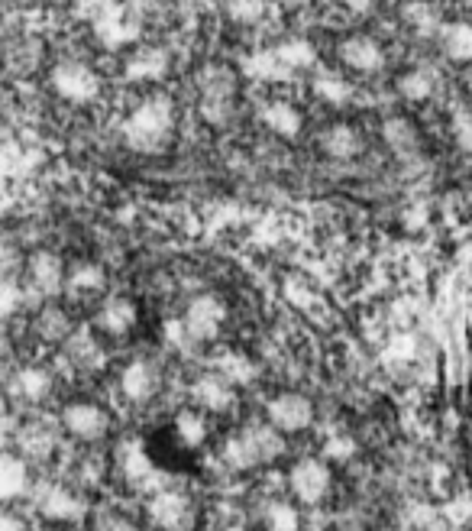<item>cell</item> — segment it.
Here are the masks:
<instances>
[{
    "label": "cell",
    "mask_w": 472,
    "mask_h": 531,
    "mask_svg": "<svg viewBox=\"0 0 472 531\" xmlns=\"http://www.w3.org/2000/svg\"><path fill=\"white\" fill-rule=\"evenodd\" d=\"M175 133V104L165 94H152L143 104L133 107V114L123 120V143L136 153H162Z\"/></svg>",
    "instance_id": "cell-1"
},
{
    "label": "cell",
    "mask_w": 472,
    "mask_h": 531,
    "mask_svg": "<svg viewBox=\"0 0 472 531\" xmlns=\"http://www.w3.org/2000/svg\"><path fill=\"white\" fill-rule=\"evenodd\" d=\"M198 107L211 127H227L236 114V72L224 62H207L198 72Z\"/></svg>",
    "instance_id": "cell-2"
},
{
    "label": "cell",
    "mask_w": 472,
    "mask_h": 531,
    "mask_svg": "<svg viewBox=\"0 0 472 531\" xmlns=\"http://www.w3.org/2000/svg\"><path fill=\"white\" fill-rule=\"evenodd\" d=\"M52 88L59 98H65L68 104H91L97 94H101V78L91 65L78 62V59H62L52 68Z\"/></svg>",
    "instance_id": "cell-3"
},
{
    "label": "cell",
    "mask_w": 472,
    "mask_h": 531,
    "mask_svg": "<svg viewBox=\"0 0 472 531\" xmlns=\"http://www.w3.org/2000/svg\"><path fill=\"white\" fill-rule=\"evenodd\" d=\"M146 515L159 531H191L194 502L182 489H156L146 502Z\"/></svg>",
    "instance_id": "cell-4"
},
{
    "label": "cell",
    "mask_w": 472,
    "mask_h": 531,
    "mask_svg": "<svg viewBox=\"0 0 472 531\" xmlns=\"http://www.w3.org/2000/svg\"><path fill=\"white\" fill-rule=\"evenodd\" d=\"M288 486L301 502H308V506H321L333 489V473H330V467L324 464V460L301 457L298 464L288 470Z\"/></svg>",
    "instance_id": "cell-5"
},
{
    "label": "cell",
    "mask_w": 472,
    "mask_h": 531,
    "mask_svg": "<svg viewBox=\"0 0 472 531\" xmlns=\"http://www.w3.org/2000/svg\"><path fill=\"white\" fill-rule=\"evenodd\" d=\"M182 321H185V328H188L194 344H207V340H217V334L224 331L227 305L220 302L217 295H198L188 302Z\"/></svg>",
    "instance_id": "cell-6"
},
{
    "label": "cell",
    "mask_w": 472,
    "mask_h": 531,
    "mask_svg": "<svg viewBox=\"0 0 472 531\" xmlns=\"http://www.w3.org/2000/svg\"><path fill=\"white\" fill-rule=\"evenodd\" d=\"M36 509L39 515H43L46 522L52 525H72V522H81L85 519V499H81L78 493H72L68 486H43L39 489V496H36Z\"/></svg>",
    "instance_id": "cell-7"
},
{
    "label": "cell",
    "mask_w": 472,
    "mask_h": 531,
    "mask_svg": "<svg viewBox=\"0 0 472 531\" xmlns=\"http://www.w3.org/2000/svg\"><path fill=\"white\" fill-rule=\"evenodd\" d=\"M266 418H269V425H275L282 434H298L314 425V405L311 399H304L301 392H279V396L266 405Z\"/></svg>",
    "instance_id": "cell-8"
},
{
    "label": "cell",
    "mask_w": 472,
    "mask_h": 531,
    "mask_svg": "<svg viewBox=\"0 0 472 531\" xmlns=\"http://www.w3.org/2000/svg\"><path fill=\"white\" fill-rule=\"evenodd\" d=\"M62 428L78 441H101L110 431V415L97 402H68L62 408Z\"/></svg>",
    "instance_id": "cell-9"
},
{
    "label": "cell",
    "mask_w": 472,
    "mask_h": 531,
    "mask_svg": "<svg viewBox=\"0 0 472 531\" xmlns=\"http://www.w3.org/2000/svg\"><path fill=\"white\" fill-rule=\"evenodd\" d=\"M143 33V23L136 13H127V10H107L101 17L94 20V36L97 43L107 46V49H123L136 43Z\"/></svg>",
    "instance_id": "cell-10"
},
{
    "label": "cell",
    "mask_w": 472,
    "mask_h": 531,
    "mask_svg": "<svg viewBox=\"0 0 472 531\" xmlns=\"http://www.w3.org/2000/svg\"><path fill=\"white\" fill-rule=\"evenodd\" d=\"M340 59L353 72L376 75L385 68V49L379 46V39H372L366 33H353L340 43Z\"/></svg>",
    "instance_id": "cell-11"
},
{
    "label": "cell",
    "mask_w": 472,
    "mask_h": 531,
    "mask_svg": "<svg viewBox=\"0 0 472 531\" xmlns=\"http://www.w3.org/2000/svg\"><path fill=\"white\" fill-rule=\"evenodd\" d=\"M159 386H162V373H159L156 363L133 360V363L123 366V373H120V392H123V399L143 405V402H149L152 396H156Z\"/></svg>",
    "instance_id": "cell-12"
},
{
    "label": "cell",
    "mask_w": 472,
    "mask_h": 531,
    "mask_svg": "<svg viewBox=\"0 0 472 531\" xmlns=\"http://www.w3.org/2000/svg\"><path fill=\"white\" fill-rule=\"evenodd\" d=\"M191 399L198 402V408H204V412L224 415V412H230V408L236 405V386L230 383V379L220 376V373H204V376L194 379Z\"/></svg>",
    "instance_id": "cell-13"
},
{
    "label": "cell",
    "mask_w": 472,
    "mask_h": 531,
    "mask_svg": "<svg viewBox=\"0 0 472 531\" xmlns=\"http://www.w3.org/2000/svg\"><path fill=\"white\" fill-rule=\"evenodd\" d=\"M169 68H172V59L162 46H140L127 59V65H123V75H127V81H133V85H146V81H162L169 75Z\"/></svg>",
    "instance_id": "cell-14"
},
{
    "label": "cell",
    "mask_w": 472,
    "mask_h": 531,
    "mask_svg": "<svg viewBox=\"0 0 472 531\" xmlns=\"http://www.w3.org/2000/svg\"><path fill=\"white\" fill-rule=\"evenodd\" d=\"M30 282L39 295L55 298L62 289H68V269L55 253L39 250L30 256Z\"/></svg>",
    "instance_id": "cell-15"
},
{
    "label": "cell",
    "mask_w": 472,
    "mask_h": 531,
    "mask_svg": "<svg viewBox=\"0 0 472 531\" xmlns=\"http://www.w3.org/2000/svg\"><path fill=\"white\" fill-rule=\"evenodd\" d=\"M243 444L249 447V454H253L256 467L259 464H272V460H279L285 454V434L275 428V425H259V421H253V425H246L240 431Z\"/></svg>",
    "instance_id": "cell-16"
},
{
    "label": "cell",
    "mask_w": 472,
    "mask_h": 531,
    "mask_svg": "<svg viewBox=\"0 0 472 531\" xmlns=\"http://www.w3.org/2000/svg\"><path fill=\"white\" fill-rule=\"evenodd\" d=\"M401 23L424 39H434V36L440 39L443 26H447L434 0H405V4H401Z\"/></svg>",
    "instance_id": "cell-17"
},
{
    "label": "cell",
    "mask_w": 472,
    "mask_h": 531,
    "mask_svg": "<svg viewBox=\"0 0 472 531\" xmlns=\"http://www.w3.org/2000/svg\"><path fill=\"white\" fill-rule=\"evenodd\" d=\"M136 305L130 302V298H123V295H110L107 302L97 308V328H101L104 334L110 337H123V334H130L136 328Z\"/></svg>",
    "instance_id": "cell-18"
},
{
    "label": "cell",
    "mask_w": 472,
    "mask_h": 531,
    "mask_svg": "<svg viewBox=\"0 0 472 531\" xmlns=\"http://www.w3.org/2000/svg\"><path fill=\"white\" fill-rule=\"evenodd\" d=\"M120 470L127 476V483H133L136 489L156 486V476H159L149 454L143 451V444H136V441H127L120 447Z\"/></svg>",
    "instance_id": "cell-19"
},
{
    "label": "cell",
    "mask_w": 472,
    "mask_h": 531,
    "mask_svg": "<svg viewBox=\"0 0 472 531\" xmlns=\"http://www.w3.org/2000/svg\"><path fill=\"white\" fill-rule=\"evenodd\" d=\"M321 149L330 156V159H356L363 153V136H359L356 127L350 124H330L324 133H321Z\"/></svg>",
    "instance_id": "cell-20"
},
{
    "label": "cell",
    "mask_w": 472,
    "mask_h": 531,
    "mask_svg": "<svg viewBox=\"0 0 472 531\" xmlns=\"http://www.w3.org/2000/svg\"><path fill=\"white\" fill-rule=\"evenodd\" d=\"M262 124H266L275 136H282V140H295L304 127V117L295 104L288 101H269L262 107Z\"/></svg>",
    "instance_id": "cell-21"
},
{
    "label": "cell",
    "mask_w": 472,
    "mask_h": 531,
    "mask_svg": "<svg viewBox=\"0 0 472 531\" xmlns=\"http://www.w3.org/2000/svg\"><path fill=\"white\" fill-rule=\"evenodd\" d=\"M13 396L23 402H43L52 392V373L43 366H23V370L13 376Z\"/></svg>",
    "instance_id": "cell-22"
},
{
    "label": "cell",
    "mask_w": 472,
    "mask_h": 531,
    "mask_svg": "<svg viewBox=\"0 0 472 531\" xmlns=\"http://www.w3.org/2000/svg\"><path fill=\"white\" fill-rule=\"evenodd\" d=\"M26 489H30V464L23 457L7 454L0 460V499L13 502L26 496Z\"/></svg>",
    "instance_id": "cell-23"
},
{
    "label": "cell",
    "mask_w": 472,
    "mask_h": 531,
    "mask_svg": "<svg viewBox=\"0 0 472 531\" xmlns=\"http://www.w3.org/2000/svg\"><path fill=\"white\" fill-rule=\"evenodd\" d=\"M382 136H385V143L395 149L398 156H418V149H421V133L418 127L411 124V120L405 117H388L385 120V127H382Z\"/></svg>",
    "instance_id": "cell-24"
},
{
    "label": "cell",
    "mask_w": 472,
    "mask_h": 531,
    "mask_svg": "<svg viewBox=\"0 0 472 531\" xmlns=\"http://www.w3.org/2000/svg\"><path fill=\"white\" fill-rule=\"evenodd\" d=\"M440 49L450 62H472V23L456 20L443 26Z\"/></svg>",
    "instance_id": "cell-25"
},
{
    "label": "cell",
    "mask_w": 472,
    "mask_h": 531,
    "mask_svg": "<svg viewBox=\"0 0 472 531\" xmlns=\"http://www.w3.org/2000/svg\"><path fill=\"white\" fill-rule=\"evenodd\" d=\"M243 72H246L249 78L282 81V78L291 75V68L279 59V52H275V46H272V49H259V52H253V56H246V59H243Z\"/></svg>",
    "instance_id": "cell-26"
},
{
    "label": "cell",
    "mask_w": 472,
    "mask_h": 531,
    "mask_svg": "<svg viewBox=\"0 0 472 531\" xmlns=\"http://www.w3.org/2000/svg\"><path fill=\"white\" fill-rule=\"evenodd\" d=\"M314 94L321 98L324 104H333V107H346L353 101V85L346 81L343 75L330 72V68H321V72L314 75Z\"/></svg>",
    "instance_id": "cell-27"
},
{
    "label": "cell",
    "mask_w": 472,
    "mask_h": 531,
    "mask_svg": "<svg viewBox=\"0 0 472 531\" xmlns=\"http://www.w3.org/2000/svg\"><path fill=\"white\" fill-rule=\"evenodd\" d=\"M434 88H437V78L430 68H408V72L398 78V94L414 104L427 101L430 94H434Z\"/></svg>",
    "instance_id": "cell-28"
},
{
    "label": "cell",
    "mask_w": 472,
    "mask_h": 531,
    "mask_svg": "<svg viewBox=\"0 0 472 531\" xmlns=\"http://www.w3.org/2000/svg\"><path fill=\"white\" fill-rule=\"evenodd\" d=\"M275 52H279V59L291 72H301V68H311L317 62V49L311 46V39H304V36H285L282 43L275 46Z\"/></svg>",
    "instance_id": "cell-29"
},
{
    "label": "cell",
    "mask_w": 472,
    "mask_h": 531,
    "mask_svg": "<svg viewBox=\"0 0 472 531\" xmlns=\"http://www.w3.org/2000/svg\"><path fill=\"white\" fill-rule=\"evenodd\" d=\"M55 447V431L46 425V421H33L20 431V451L26 457H49Z\"/></svg>",
    "instance_id": "cell-30"
},
{
    "label": "cell",
    "mask_w": 472,
    "mask_h": 531,
    "mask_svg": "<svg viewBox=\"0 0 472 531\" xmlns=\"http://www.w3.org/2000/svg\"><path fill=\"white\" fill-rule=\"evenodd\" d=\"M36 331L43 340H52V344H62V340H68L75 331H72V321H68V315L62 308H43V315L36 318Z\"/></svg>",
    "instance_id": "cell-31"
},
{
    "label": "cell",
    "mask_w": 472,
    "mask_h": 531,
    "mask_svg": "<svg viewBox=\"0 0 472 531\" xmlns=\"http://www.w3.org/2000/svg\"><path fill=\"white\" fill-rule=\"evenodd\" d=\"M107 285V276L101 266L94 263H78L68 269V289L78 292V295H91V292H101Z\"/></svg>",
    "instance_id": "cell-32"
},
{
    "label": "cell",
    "mask_w": 472,
    "mask_h": 531,
    "mask_svg": "<svg viewBox=\"0 0 472 531\" xmlns=\"http://www.w3.org/2000/svg\"><path fill=\"white\" fill-rule=\"evenodd\" d=\"M175 434L178 441L188 444V447H201L207 441V421L201 412H191V408H185V412L175 415Z\"/></svg>",
    "instance_id": "cell-33"
},
{
    "label": "cell",
    "mask_w": 472,
    "mask_h": 531,
    "mask_svg": "<svg viewBox=\"0 0 472 531\" xmlns=\"http://www.w3.org/2000/svg\"><path fill=\"white\" fill-rule=\"evenodd\" d=\"M224 10H227V17H230L233 23L256 26V23L266 20L269 0H224Z\"/></svg>",
    "instance_id": "cell-34"
},
{
    "label": "cell",
    "mask_w": 472,
    "mask_h": 531,
    "mask_svg": "<svg viewBox=\"0 0 472 531\" xmlns=\"http://www.w3.org/2000/svg\"><path fill=\"white\" fill-rule=\"evenodd\" d=\"M224 379H230L233 386H246V383H253V376H256V366L249 363L243 353H224L217 363V370Z\"/></svg>",
    "instance_id": "cell-35"
},
{
    "label": "cell",
    "mask_w": 472,
    "mask_h": 531,
    "mask_svg": "<svg viewBox=\"0 0 472 531\" xmlns=\"http://www.w3.org/2000/svg\"><path fill=\"white\" fill-rule=\"evenodd\" d=\"M266 525L272 531H298L301 528V515H298L295 506H291V502L275 499V502H269V509H266Z\"/></svg>",
    "instance_id": "cell-36"
},
{
    "label": "cell",
    "mask_w": 472,
    "mask_h": 531,
    "mask_svg": "<svg viewBox=\"0 0 472 531\" xmlns=\"http://www.w3.org/2000/svg\"><path fill=\"white\" fill-rule=\"evenodd\" d=\"M68 344V357H72L78 366H94V363H101V350H97L94 340L85 334V331H78L65 340Z\"/></svg>",
    "instance_id": "cell-37"
},
{
    "label": "cell",
    "mask_w": 472,
    "mask_h": 531,
    "mask_svg": "<svg viewBox=\"0 0 472 531\" xmlns=\"http://www.w3.org/2000/svg\"><path fill=\"white\" fill-rule=\"evenodd\" d=\"M450 130H453L456 146L472 156V111L469 107H456L453 117H450Z\"/></svg>",
    "instance_id": "cell-38"
},
{
    "label": "cell",
    "mask_w": 472,
    "mask_h": 531,
    "mask_svg": "<svg viewBox=\"0 0 472 531\" xmlns=\"http://www.w3.org/2000/svg\"><path fill=\"white\" fill-rule=\"evenodd\" d=\"M224 460H227V467H233V470H253L256 467V460H253V454H249V447L243 444L240 434L224 444Z\"/></svg>",
    "instance_id": "cell-39"
},
{
    "label": "cell",
    "mask_w": 472,
    "mask_h": 531,
    "mask_svg": "<svg viewBox=\"0 0 472 531\" xmlns=\"http://www.w3.org/2000/svg\"><path fill=\"white\" fill-rule=\"evenodd\" d=\"M20 302H26V289H20V282L7 279L4 285H0V315L10 318Z\"/></svg>",
    "instance_id": "cell-40"
},
{
    "label": "cell",
    "mask_w": 472,
    "mask_h": 531,
    "mask_svg": "<svg viewBox=\"0 0 472 531\" xmlns=\"http://www.w3.org/2000/svg\"><path fill=\"white\" fill-rule=\"evenodd\" d=\"M165 340H169L172 350H188V347H194V340H191V334H188V328H185L182 318H169V321H165Z\"/></svg>",
    "instance_id": "cell-41"
},
{
    "label": "cell",
    "mask_w": 472,
    "mask_h": 531,
    "mask_svg": "<svg viewBox=\"0 0 472 531\" xmlns=\"http://www.w3.org/2000/svg\"><path fill=\"white\" fill-rule=\"evenodd\" d=\"M353 454H356V444H353L350 438H343V434H340V438H330L327 447H324V457H327V460H337V464L350 460Z\"/></svg>",
    "instance_id": "cell-42"
},
{
    "label": "cell",
    "mask_w": 472,
    "mask_h": 531,
    "mask_svg": "<svg viewBox=\"0 0 472 531\" xmlns=\"http://www.w3.org/2000/svg\"><path fill=\"white\" fill-rule=\"evenodd\" d=\"M376 4L379 0H343V7L350 13H356V17H369V13L376 10Z\"/></svg>",
    "instance_id": "cell-43"
},
{
    "label": "cell",
    "mask_w": 472,
    "mask_h": 531,
    "mask_svg": "<svg viewBox=\"0 0 472 531\" xmlns=\"http://www.w3.org/2000/svg\"><path fill=\"white\" fill-rule=\"evenodd\" d=\"M101 531H136V525L120 519V515H107V519L101 522Z\"/></svg>",
    "instance_id": "cell-44"
},
{
    "label": "cell",
    "mask_w": 472,
    "mask_h": 531,
    "mask_svg": "<svg viewBox=\"0 0 472 531\" xmlns=\"http://www.w3.org/2000/svg\"><path fill=\"white\" fill-rule=\"evenodd\" d=\"M0 531H30V528H26L17 515H4V519H0Z\"/></svg>",
    "instance_id": "cell-45"
},
{
    "label": "cell",
    "mask_w": 472,
    "mask_h": 531,
    "mask_svg": "<svg viewBox=\"0 0 472 531\" xmlns=\"http://www.w3.org/2000/svg\"><path fill=\"white\" fill-rule=\"evenodd\" d=\"M224 531H249V528H243V525H227Z\"/></svg>",
    "instance_id": "cell-46"
},
{
    "label": "cell",
    "mask_w": 472,
    "mask_h": 531,
    "mask_svg": "<svg viewBox=\"0 0 472 531\" xmlns=\"http://www.w3.org/2000/svg\"><path fill=\"white\" fill-rule=\"evenodd\" d=\"M469 88H472V75H469Z\"/></svg>",
    "instance_id": "cell-47"
}]
</instances>
